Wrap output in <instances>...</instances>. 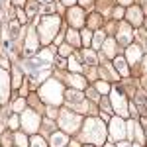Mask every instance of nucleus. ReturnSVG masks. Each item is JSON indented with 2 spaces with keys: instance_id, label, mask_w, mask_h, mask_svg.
<instances>
[{
  "instance_id": "20",
  "label": "nucleus",
  "mask_w": 147,
  "mask_h": 147,
  "mask_svg": "<svg viewBox=\"0 0 147 147\" xmlns=\"http://www.w3.org/2000/svg\"><path fill=\"white\" fill-rule=\"evenodd\" d=\"M69 69H71L75 75H79L80 71H82V65H80V63L77 61V59H75V57H71V59H69Z\"/></svg>"
},
{
  "instance_id": "11",
  "label": "nucleus",
  "mask_w": 147,
  "mask_h": 147,
  "mask_svg": "<svg viewBox=\"0 0 147 147\" xmlns=\"http://www.w3.org/2000/svg\"><path fill=\"white\" fill-rule=\"evenodd\" d=\"M69 22H71V26H75V28L82 26L84 24V20H82V10L80 8H71L69 10Z\"/></svg>"
},
{
  "instance_id": "46",
  "label": "nucleus",
  "mask_w": 147,
  "mask_h": 147,
  "mask_svg": "<svg viewBox=\"0 0 147 147\" xmlns=\"http://www.w3.org/2000/svg\"><path fill=\"white\" fill-rule=\"evenodd\" d=\"M84 147H92V145H84Z\"/></svg>"
},
{
  "instance_id": "43",
  "label": "nucleus",
  "mask_w": 147,
  "mask_h": 147,
  "mask_svg": "<svg viewBox=\"0 0 147 147\" xmlns=\"http://www.w3.org/2000/svg\"><path fill=\"white\" fill-rule=\"evenodd\" d=\"M16 4H18V6H22V4H26V0H16Z\"/></svg>"
},
{
  "instance_id": "2",
  "label": "nucleus",
  "mask_w": 147,
  "mask_h": 147,
  "mask_svg": "<svg viewBox=\"0 0 147 147\" xmlns=\"http://www.w3.org/2000/svg\"><path fill=\"white\" fill-rule=\"evenodd\" d=\"M41 98L47 104H53V106L61 104V100H63V86H61V82L55 79H49L43 84V88H41Z\"/></svg>"
},
{
  "instance_id": "39",
  "label": "nucleus",
  "mask_w": 147,
  "mask_h": 147,
  "mask_svg": "<svg viewBox=\"0 0 147 147\" xmlns=\"http://www.w3.org/2000/svg\"><path fill=\"white\" fill-rule=\"evenodd\" d=\"M79 2H80V6H90L92 4L90 0H79Z\"/></svg>"
},
{
  "instance_id": "9",
  "label": "nucleus",
  "mask_w": 147,
  "mask_h": 147,
  "mask_svg": "<svg viewBox=\"0 0 147 147\" xmlns=\"http://www.w3.org/2000/svg\"><path fill=\"white\" fill-rule=\"evenodd\" d=\"M124 125L125 124L120 120V118H114L112 122H110V136H112L114 139H124V136H125Z\"/></svg>"
},
{
  "instance_id": "14",
  "label": "nucleus",
  "mask_w": 147,
  "mask_h": 147,
  "mask_svg": "<svg viewBox=\"0 0 147 147\" xmlns=\"http://www.w3.org/2000/svg\"><path fill=\"white\" fill-rule=\"evenodd\" d=\"M118 39H120L122 43H129V41L134 39V32H131V28L122 26V28H120V35H118Z\"/></svg>"
},
{
  "instance_id": "34",
  "label": "nucleus",
  "mask_w": 147,
  "mask_h": 147,
  "mask_svg": "<svg viewBox=\"0 0 147 147\" xmlns=\"http://www.w3.org/2000/svg\"><path fill=\"white\" fill-rule=\"evenodd\" d=\"M47 116H49V118H55V116H57V110L49 106V108H47Z\"/></svg>"
},
{
  "instance_id": "1",
  "label": "nucleus",
  "mask_w": 147,
  "mask_h": 147,
  "mask_svg": "<svg viewBox=\"0 0 147 147\" xmlns=\"http://www.w3.org/2000/svg\"><path fill=\"white\" fill-rule=\"evenodd\" d=\"M82 139L88 141L92 145H102L106 139V127L100 120L96 118H88L84 122V129H82Z\"/></svg>"
},
{
  "instance_id": "26",
  "label": "nucleus",
  "mask_w": 147,
  "mask_h": 147,
  "mask_svg": "<svg viewBox=\"0 0 147 147\" xmlns=\"http://www.w3.org/2000/svg\"><path fill=\"white\" fill-rule=\"evenodd\" d=\"M67 39L73 43V45H77V43H79V35H77V32H75V30H69L67 32Z\"/></svg>"
},
{
  "instance_id": "30",
  "label": "nucleus",
  "mask_w": 147,
  "mask_h": 147,
  "mask_svg": "<svg viewBox=\"0 0 147 147\" xmlns=\"http://www.w3.org/2000/svg\"><path fill=\"white\" fill-rule=\"evenodd\" d=\"M18 22H20V24L28 22V16H26V12H24V10H18Z\"/></svg>"
},
{
  "instance_id": "42",
  "label": "nucleus",
  "mask_w": 147,
  "mask_h": 147,
  "mask_svg": "<svg viewBox=\"0 0 147 147\" xmlns=\"http://www.w3.org/2000/svg\"><path fill=\"white\" fill-rule=\"evenodd\" d=\"M63 2H65L67 6H73V4H75V0H63Z\"/></svg>"
},
{
  "instance_id": "33",
  "label": "nucleus",
  "mask_w": 147,
  "mask_h": 147,
  "mask_svg": "<svg viewBox=\"0 0 147 147\" xmlns=\"http://www.w3.org/2000/svg\"><path fill=\"white\" fill-rule=\"evenodd\" d=\"M10 127H14V129L18 127V116H12L10 118Z\"/></svg>"
},
{
  "instance_id": "10",
  "label": "nucleus",
  "mask_w": 147,
  "mask_h": 147,
  "mask_svg": "<svg viewBox=\"0 0 147 147\" xmlns=\"http://www.w3.org/2000/svg\"><path fill=\"white\" fill-rule=\"evenodd\" d=\"M35 51H37V34H35V30H30L28 39H26V47H24V53L30 57V55H34Z\"/></svg>"
},
{
  "instance_id": "17",
  "label": "nucleus",
  "mask_w": 147,
  "mask_h": 147,
  "mask_svg": "<svg viewBox=\"0 0 147 147\" xmlns=\"http://www.w3.org/2000/svg\"><path fill=\"white\" fill-rule=\"evenodd\" d=\"M114 67L120 71V75H127L129 71H127V63H125V59H122V57H116V61H114Z\"/></svg>"
},
{
  "instance_id": "4",
  "label": "nucleus",
  "mask_w": 147,
  "mask_h": 147,
  "mask_svg": "<svg viewBox=\"0 0 147 147\" xmlns=\"http://www.w3.org/2000/svg\"><path fill=\"white\" fill-rule=\"evenodd\" d=\"M59 124H61V127L65 129V131H69V134H73V131H77L80 125V116L75 112H69V110H63L61 112V120H59Z\"/></svg>"
},
{
  "instance_id": "18",
  "label": "nucleus",
  "mask_w": 147,
  "mask_h": 147,
  "mask_svg": "<svg viewBox=\"0 0 147 147\" xmlns=\"http://www.w3.org/2000/svg\"><path fill=\"white\" fill-rule=\"evenodd\" d=\"M82 59L86 61V65H96V53L90 49H84L82 51Z\"/></svg>"
},
{
  "instance_id": "36",
  "label": "nucleus",
  "mask_w": 147,
  "mask_h": 147,
  "mask_svg": "<svg viewBox=\"0 0 147 147\" xmlns=\"http://www.w3.org/2000/svg\"><path fill=\"white\" fill-rule=\"evenodd\" d=\"M43 12H45V14H51V12H53V4H47L45 8H43Z\"/></svg>"
},
{
  "instance_id": "25",
  "label": "nucleus",
  "mask_w": 147,
  "mask_h": 147,
  "mask_svg": "<svg viewBox=\"0 0 147 147\" xmlns=\"http://www.w3.org/2000/svg\"><path fill=\"white\" fill-rule=\"evenodd\" d=\"M92 43H94V47H100L102 43H104V32H96L94 39H92Z\"/></svg>"
},
{
  "instance_id": "37",
  "label": "nucleus",
  "mask_w": 147,
  "mask_h": 147,
  "mask_svg": "<svg viewBox=\"0 0 147 147\" xmlns=\"http://www.w3.org/2000/svg\"><path fill=\"white\" fill-rule=\"evenodd\" d=\"M57 67H59V69L65 67V59H61V57H59V59H57Z\"/></svg>"
},
{
  "instance_id": "45",
  "label": "nucleus",
  "mask_w": 147,
  "mask_h": 147,
  "mask_svg": "<svg viewBox=\"0 0 147 147\" xmlns=\"http://www.w3.org/2000/svg\"><path fill=\"white\" fill-rule=\"evenodd\" d=\"M143 69H145V71H147V59H145V61H143Z\"/></svg>"
},
{
  "instance_id": "27",
  "label": "nucleus",
  "mask_w": 147,
  "mask_h": 147,
  "mask_svg": "<svg viewBox=\"0 0 147 147\" xmlns=\"http://www.w3.org/2000/svg\"><path fill=\"white\" fill-rule=\"evenodd\" d=\"M96 90H100V92H104V94H106V92L110 90V86H108L104 80H98V82H96Z\"/></svg>"
},
{
  "instance_id": "29",
  "label": "nucleus",
  "mask_w": 147,
  "mask_h": 147,
  "mask_svg": "<svg viewBox=\"0 0 147 147\" xmlns=\"http://www.w3.org/2000/svg\"><path fill=\"white\" fill-rule=\"evenodd\" d=\"M73 53V49H71V45H61V55L63 57H67Z\"/></svg>"
},
{
  "instance_id": "41",
  "label": "nucleus",
  "mask_w": 147,
  "mask_h": 147,
  "mask_svg": "<svg viewBox=\"0 0 147 147\" xmlns=\"http://www.w3.org/2000/svg\"><path fill=\"white\" fill-rule=\"evenodd\" d=\"M37 2H41V4H45V6L47 4H53V0H37Z\"/></svg>"
},
{
  "instance_id": "28",
  "label": "nucleus",
  "mask_w": 147,
  "mask_h": 147,
  "mask_svg": "<svg viewBox=\"0 0 147 147\" xmlns=\"http://www.w3.org/2000/svg\"><path fill=\"white\" fill-rule=\"evenodd\" d=\"M24 106H26V102H24L22 98H20V100H16V102H14V112H20V110L24 112Z\"/></svg>"
},
{
  "instance_id": "13",
  "label": "nucleus",
  "mask_w": 147,
  "mask_h": 147,
  "mask_svg": "<svg viewBox=\"0 0 147 147\" xmlns=\"http://www.w3.org/2000/svg\"><path fill=\"white\" fill-rule=\"evenodd\" d=\"M51 143L49 145L51 147H65V143H67L69 139L65 134H59V131H55V134H51V139H49Z\"/></svg>"
},
{
  "instance_id": "23",
  "label": "nucleus",
  "mask_w": 147,
  "mask_h": 147,
  "mask_svg": "<svg viewBox=\"0 0 147 147\" xmlns=\"http://www.w3.org/2000/svg\"><path fill=\"white\" fill-rule=\"evenodd\" d=\"M114 45H116L114 39H108V41L104 43V51H106V55H108V57H114Z\"/></svg>"
},
{
  "instance_id": "47",
  "label": "nucleus",
  "mask_w": 147,
  "mask_h": 147,
  "mask_svg": "<svg viewBox=\"0 0 147 147\" xmlns=\"http://www.w3.org/2000/svg\"><path fill=\"white\" fill-rule=\"evenodd\" d=\"M106 147H112V145H106Z\"/></svg>"
},
{
  "instance_id": "6",
  "label": "nucleus",
  "mask_w": 147,
  "mask_h": 147,
  "mask_svg": "<svg viewBox=\"0 0 147 147\" xmlns=\"http://www.w3.org/2000/svg\"><path fill=\"white\" fill-rule=\"evenodd\" d=\"M65 96H67V104H69V106H73L77 112H86L88 104H86V100L80 96L79 90H69Z\"/></svg>"
},
{
  "instance_id": "21",
  "label": "nucleus",
  "mask_w": 147,
  "mask_h": 147,
  "mask_svg": "<svg viewBox=\"0 0 147 147\" xmlns=\"http://www.w3.org/2000/svg\"><path fill=\"white\" fill-rule=\"evenodd\" d=\"M30 147H47V143L41 136H34L30 139Z\"/></svg>"
},
{
  "instance_id": "5",
  "label": "nucleus",
  "mask_w": 147,
  "mask_h": 147,
  "mask_svg": "<svg viewBox=\"0 0 147 147\" xmlns=\"http://www.w3.org/2000/svg\"><path fill=\"white\" fill-rule=\"evenodd\" d=\"M39 124H41V120H39L37 112H34V110H24L22 112V127L26 131H30V134L37 131Z\"/></svg>"
},
{
  "instance_id": "31",
  "label": "nucleus",
  "mask_w": 147,
  "mask_h": 147,
  "mask_svg": "<svg viewBox=\"0 0 147 147\" xmlns=\"http://www.w3.org/2000/svg\"><path fill=\"white\" fill-rule=\"evenodd\" d=\"M100 22H102V16H98V14L90 16V26H98Z\"/></svg>"
},
{
  "instance_id": "35",
  "label": "nucleus",
  "mask_w": 147,
  "mask_h": 147,
  "mask_svg": "<svg viewBox=\"0 0 147 147\" xmlns=\"http://www.w3.org/2000/svg\"><path fill=\"white\" fill-rule=\"evenodd\" d=\"M0 67H8V61H6V57L0 53Z\"/></svg>"
},
{
  "instance_id": "8",
  "label": "nucleus",
  "mask_w": 147,
  "mask_h": 147,
  "mask_svg": "<svg viewBox=\"0 0 147 147\" xmlns=\"http://www.w3.org/2000/svg\"><path fill=\"white\" fill-rule=\"evenodd\" d=\"M10 96V77L4 69H0V102H6Z\"/></svg>"
},
{
  "instance_id": "19",
  "label": "nucleus",
  "mask_w": 147,
  "mask_h": 147,
  "mask_svg": "<svg viewBox=\"0 0 147 147\" xmlns=\"http://www.w3.org/2000/svg\"><path fill=\"white\" fill-rule=\"evenodd\" d=\"M8 32H10V39H18V37H20V24L12 22L10 28H8Z\"/></svg>"
},
{
  "instance_id": "3",
  "label": "nucleus",
  "mask_w": 147,
  "mask_h": 147,
  "mask_svg": "<svg viewBox=\"0 0 147 147\" xmlns=\"http://www.w3.org/2000/svg\"><path fill=\"white\" fill-rule=\"evenodd\" d=\"M59 18L57 16H47V18H41L37 28H39V34H41V41L43 43H49L53 37H55L57 30H59Z\"/></svg>"
},
{
  "instance_id": "38",
  "label": "nucleus",
  "mask_w": 147,
  "mask_h": 147,
  "mask_svg": "<svg viewBox=\"0 0 147 147\" xmlns=\"http://www.w3.org/2000/svg\"><path fill=\"white\" fill-rule=\"evenodd\" d=\"M122 14H124V10H122V8H118V10H114V18H120Z\"/></svg>"
},
{
  "instance_id": "24",
  "label": "nucleus",
  "mask_w": 147,
  "mask_h": 147,
  "mask_svg": "<svg viewBox=\"0 0 147 147\" xmlns=\"http://www.w3.org/2000/svg\"><path fill=\"white\" fill-rule=\"evenodd\" d=\"M16 145L18 147H28V137L24 136V134H16Z\"/></svg>"
},
{
  "instance_id": "12",
  "label": "nucleus",
  "mask_w": 147,
  "mask_h": 147,
  "mask_svg": "<svg viewBox=\"0 0 147 147\" xmlns=\"http://www.w3.org/2000/svg\"><path fill=\"white\" fill-rule=\"evenodd\" d=\"M127 20L131 26H139L141 24V10L137 8V6H131L129 10H127Z\"/></svg>"
},
{
  "instance_id": "22",
  "label": "nucleus",
  "mask_w": 147,
  "mask_h": 147,
  "mask_svg": "<svg viewBox=\"0 0 147 147\" xmlns=\"http://www.w3.org/2000/svg\"><path fill=\"white\" fill-rule=\"evenodd\" d=\"M80 41H82V45H84V49L90 45V41H92V35H90V32L88 30H82L80 32Z\"/></svg>"
},
{
  "instance_id": "40",
  "label": "nucleus",
  "mask_w": 147,
  "mask_h": 147,
  "mask_svg": "<svg viewBox=\"0 0 147 147\" xmlns=\"http://www.w3.org/2000/svg\"><path fill=\"white\" fill-rule=\"evenodd\" d=\"M118 147H134L131 143H127V141H122V143H118Z\"/></svg>"
},
{
  "instance_id": "32",
  "label": "nucleus",
  "mask_w": 147,
  "mask_h": 147,
  "mask_svg": "<svg viewBox=\"0 0 147 147\" xmlns=\"http://www.w3.org/2000/svg\"><path fill=\"white\" fill-rule=\"evenodd\" d=\"M28 12H30V16H34L35 12H37V4H34V2H30V8H28Z\"/></svg>"
},
{
  "instance_id": "16",
  "label": "nucleus",
  "mask_w": 147,
  "mask_h": 147,
  "mask_svg": "<svg viewBox=\"0 0 147 147\" xmlns=\"http://www.w3.org/2000/svg\"><path fill=\"white\" fill-rule=\"evenodd\" d=\"M69 80H71V84H73V86H75V88H84V86H86V80L82 79V77H80V75H75V73H73V75H71V77H69Z\"/></svg>"
},
{
  "instance_id": "15",
  "label": "nucleus",
  "mask_w": 147,
  "mask_h": 147,
  "mask_svg": "<svg viewBox=\"0 0 147 147\" xmlns=\"http://www.w3.org/2000/svg\"><path fill=\"white\" fill-rule=\"evenodd\" d=\"M139 57H141V49L137 45H129L127 47V61L134 65L136 61H139Z\"/></svg>"
},
{
  "instance_id": "44",
  "label": "nucleus",
  "mask_w": 147,
  "mask_h": 147,
  "mask_svg": "<svg viewBox=\"0 0 147 147\" xmlns=\"http://www.w3.org/2000/svg\"><path fill=\"white\" fill-rule=\"evenodd\" d=\"M131 0H120V4H129Z\"/></svg>"
},
{
  "instance_id": "7",
  "label": "nucleus",
  "mask_w": 147,
  "mask_h": 147,
  "mask_svg": "<svg viewBox=\"0 0 147 147\" xmlns=\"http://www.w3.org/2000/svg\"><path fill=\"white\" fill-rule=\"evenodd\" d=\"M112 106H114V110L120 114V116H127L125 98H124V94H122V90H118V88L112 90Z\"/></svg>"
}]
</instances>
